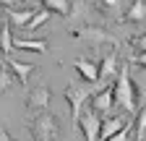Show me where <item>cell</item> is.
Here are the masks:
<instances>
[{"mask_svg": "<svg viewBox=\"0 0 146 141\" xmlns=\"http://www.w3.org/2000/svg\"><path fill=\"white\" fill-rule=\"evenodd\" d=\"M29 131H31L34 141H58V138H60V120H58V115H55V112L42 110V112L31 115Z\"/></svg>", "mask_w": 146, "mask_h": 141, "instance_id": "obj_1", "label": "cell"}, {"mask_svg": "<svg viewBox=\"0 0 146 141\" xmlns=\"http://www.w3.org/2000/svg\"><path fill=\"white\" fill-rule=\"evenodd\" d=\"M125 26H133V29H146V3L143 0H138V3L133 8H128L123 13V19H120Z\"/></svg>", "mask_w": 146, "mask_h": 141, "instance_id": "obj_3", "label": "cell"}, {"mask_svg": "<svg viewBox=\"0 0 146 141\" xmlns=\"http://www.w3.org/2000/svg\"><path fill=\"white\" fill-rule=\"evenodd\" d=\"M110 141H141V138H136V133L131 131V126H128L125 131H120V133H115Z\"/></svg>", "mask_w": 146, "mask_h": 141, "instance_id": "obj_10", "label": "cell"}, {"mask_svg": "<svg viewBox=\"0 0 146 141\" xmlns=\"http://www.w3.org/2000/svg\"><path fill=\"white\" fill-rule=\"evenodd\" d=\"M73 68H76V73L86 81V84H99V63H91V60H73Z\"/></svg>", "mask_w": 146, "mask_h": 141, "instance_id": "obj_5", "label": "cell"}, {"mask_svg": "<svg viewBox=\"0 0 146 141\" xmlns=\"http://www.w3.org/2000/svg\"><path fill=\"white\" fill-rule=\"evenodd\" d=\"M63 94H65V99H68V110H70V118L76 120V118H78V112H81V104H84V99H86V92H81L76 84H68Z\"/></svg>", "mask_w": 146, "mask_h": 141, "instance_id": "obj_6", "label": "cell"}, {"mask_svg": "<svg viewBox=\"0 0 146 141\" xmlns=\"http://www.w3.org/2000/svg\"><path fill=\"white\" fill-rule=\"evenodd\" d=\"M3 63H5V68L11 70V76L16 78V84L26 86V76L34 70V65H29V63H18V60H13V58H5Z\"/></svg>", "mask_w": 146, "mask_h": 141, "instance_id": "obj_7", "label": "cell"}, {"mask_svg": "<svg viewBox=\"0 0 146 141\" xmlns=\"http://www.w3.org/2000/svg\"><path fill=\"white\" fill-rule=\"evenodd\" d=\"M13 47L21 52H44L47 50V39H16L13 37Z\"/></svg>", "mask_w": 146, "mask_h": 141, "instance_id": "obj_8", "label": "cell"}, {"mask_svg": "<svg viewBox=\"0 0 146 141\" xmlns=\"http://www.w3.org/2000/svg\"><path fill=\"white\" fill-rule=\"evenodd\" d=\"M50 99H52V94H50L47 86H36V89H31L26 94V110L31 115L42 112V110H50Z\"/></svg>", "mask_w": 146, "mask_h": 141, "instance_id": "obj_2", "label": "cell"}, {"mask_svg": "<svg viewBox=\"0 0 146 141\" xmlns=\"http://www.w3.org/2000/svg\"><path fill=\"white\" fill-rule=\"evenodd\" d=\"M128 45L133 47V55H138V52H146V29H141L136 37L128 39Z\"/></svg>", "mask_w": 146, "mask_h": 141, "instance_id": "obj_9", "label": "cell"}, {"mask_svg": "<svg viewBox=\"0 0 146 141\" xmlns=\"http://www.w3.org/2000/svg\"><path fill=\"white\" fill-rule=\"evenodd\" d=\"M39 8H44L50 16H63V19H68V16H73L76 3H73V0H39Z\"/></svg>", "mask_w": 146, "mask_h": 141, "instance_id": "obj_4", "label": "cell"}, {"mask_svg": "<svg viewBox=\"0 0 146 141\" xmlns=\"http://www.w3.org/2000/svg\"><path fill=\"white\" fill-rule=\"evenodd\" d=\"M143 3H146V0H143Z\"/></svg>", "mask_w": 146, "mask_h": 141, "instance_id": "obj_11", "label": "cell"}]
</instances>
